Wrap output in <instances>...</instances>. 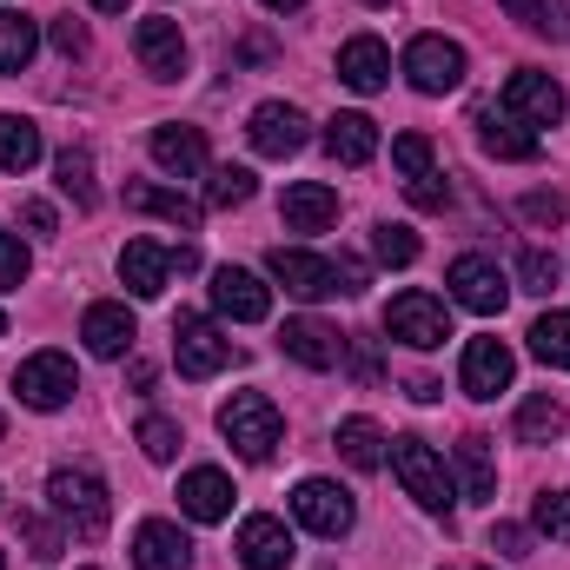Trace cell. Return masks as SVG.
<instances>
[{
	"instance_id": "obj_1",
	"label": "cell",
	"mask_w": 570,
	"mask_h": 570,
	"mask_svg": "<svg viewBox=\"0 0 570 570\" xmlns=\"http://www.w3.org/2000/svg\"><path fill=\"white\" fill-rule=\"evenodd\" d=\"M47 498H53V511L73 524V538H107V524H114V498H107V484L87 471V464H67V471H53L47 478Z\"/></svg>"
},
{
	"instance_id": "obj_2",
	"label": "cell",
	"mask_w": 570,
	"mask_h": 570,
	"mask_svg": "<svg viewBox=\"0 0 570 570\" xmlns=\"http://www.w3.org/2000/svg\"><path fill=\"white\" fill-rule=\"evenodd\" d=\"M219 431H226V444H233L246 464H266V458L279 451V438H285V419H279V405H273L266 392H233L226 412H219Z\"/></svg>"
},
{
	"instance_id": "obj_3",
	"label": "cell",
	"mask_w": 570,
	"mask_h": 570,
	"mask_svg": "<svg viewBox=\"0 0 570 570\" xmlns=\"http://www.w3.org/2000/svg\"><path fill=\"white\" fill-rule=\"evenodd\" d=\"M392 471H399V484H405V498L419 511H438V518L451 511V471H444V458L425 438H399L392 444Z\"/></svg>"
},
{
	"instance_id": "obj_4",
	"label": "cell",
	"mask_w": 570,
	"mask_h": 570,
	"mask_svg": "<svg viewBox=\"0 0 570 570\" xmlns=\"http://www.w3.org/2000/svg\"><path fill=\"white\" fill-rule=\"evenodd\" d=\"M385 332L399 338V345H412V352H438L444 338H451V312H444V298H431V292H399L392 305H385Z\"/></svg>"
},
{
	"instance_id": "obj_5",
	"label": "cell",
	"mask_w": 570,
	"mask_h": 570,
	"mask_svg": "<svg viewBox=\"0 0 570 570\" xmlns=\"http://www.w3.org/2000/svg\"><path fill=\"white\" fill-rule=\"evenodd\" d=\"M226 358H233V338L213 318H199V312L173 318V365H179V379H213V372H226Z\"/></svg>"
},
{
	"instance_id": "obj_6",
	"label": "cell",
	"mask_w": 570,
	"mask_h": 570,
	"mask_svg": "<svg viewBox=\"0 0 570 570\" xmlns=\"http://www.w3.org/2000/svg\"><path fill=\"white\" fill-rule=\"evenodd\" d=\"M13 392H20V405H33V412H60V405L80 392V372H73L67 352H33V358L13 372Z\"/></svg>"
},
{
	"instance_id": "obj_7",
	"label": "cell",
	"mask_w": 570,
	"mask_h": 570,
	"mask_svg": "<svg viewBox=\"0 0 570 570\" xmlns=\"http://www.w3.org/2000/svg\"><path fill=\"white\" fill-rule=\"evenodd\" d=\"M292 518H298L312 538H345V531L358 524V504H352V491H338L332 478H305V484L292 491Z\"/></svg>"
},
{
	"instance_id": "obj_8",
	"label": "cell",
	"mask_w": 570,
	"mask_h": 570,
	"mask_svg": "<svg viewBox=\"0 0 570 570\" xmlns=\"http://www.w3.org/2000/svg\"><path fill=\"white\" fill-rule=\"evenodd\" d=\"M504 114H511L518 127H558V120H564V87H558L551 73H538V67H518V73L504 80Z\"/></svg>"
},
{
	"instance_id": "obj_9",
	"label": "cell",
	"mask_w": 570,
	"mask_h": 570,
	"mask_svg": "<svg viewBox=\"0 0 570 570\" xmlns=\"http://www.w3.org/2000/svg\"><path fill=\"white\" fill-rule=\"evenodd\" d=\"M405 80H412L419 94H451V87L464 80V47L444 40V33H419V40L405 47Z\"/></svg>"
},
{
	"instance_id": "obj_10",
	"label": "cell",
	"mask_w": 570,
	"mask_h": 570,
	"mask_svg": "<svg viewBox=\"0 0 570 570\" xmlns=\"http://www.w3.org/2000/svg\"><path fill=\"white\" fill-rule=\"evenodd\" d=\"M451 298L464 305V312H478V318H498L504 312V298H511V279L484 259V253H464V259H451Z\"/></svg>"
},
{
	"instance_id": "obj_11",
	"label": "cell",
	"mask_w": 570,
	"mask_h": 570,
	"mask_svg": "<svg viewBox=\"0 0 570 570\" xmlns=\"http://www.w3.org/2000/svg\"><path fill=\"white\" fill-rule=\"evenodd\" d=\"M511 379H518V358H511L504 338H471V345H464L458 385H464L471 399H498V392H511Z\"/></svg>"
},
{
	"instance_id": "obj_12",
	"label": "cell",
	"mask_w": 570,
	"mask_h": 570,
	"mask_svg": "<svg viewBox=\"0 0 570 570\" xmlns=\"http://www.w3.org/2000/svg\"><path fill=\"white\" fill-rule=\"evenodd\" d=\"M246 140H253V153H266V159H292L298 146L312 140V127H305V114H298V107L266 100V107H253V120H246Z\"/></svg>"
},
{
	"instance_id": "obj_13",
	"label": "cell",
	"mask_w": 570,
	"mask_h": 570,
	"mask_svg": "<svg viewBox=\"0 0 570 570\" xmlns=\"http://www.w3.org/2000/svg\"><path fill=\"white\" fill-rule=\"evenodd\" d=\"M134 53H140V67L153 80H179L186 73V33H179V20H166V13H153L134 27Z\"/></svg>"
},
{
	"instance_id": "obj_14",
	"label": "cell",
	"mask_w": 570,
	"mask_h": 570,
	"mask_svg": "<svg viewBox=\"0 0 570 570\" xmlns=\"http://www.w3.org/2000/svg\"><path fill=\"white\" fill-rule=\"evenodd\" d=\"M213 305H219L226 318H239V325H259V318L273 312V285L253 279L246 266H219V273H213Z\"/></svg>"
},
{
	"instance_id": "obj_15",
	"label": "cell",
	"mask_w": 570,
	"mask_h": 570,
	"mask_svg": "<svg viewBox=\"0 0 570 570\" xmlns=\"http://www.w3.org/2000/svg\"><path fill=\"white\" fill-rule=\"evenodd\" d=\"M273 279L292 292V298H332L338 279H332V259H318V253H305V246H273Z\"/></svg>"
},
{
	"instance_id": "obj_16",
	"label": "cell",
	"mask_w": 570,
	"mask_h": 570,
	"mask_svg": "<svg viewBox=\"0 0 570 570\" xmlns=\"http://www.w3.org/2000/svg\"><path fill=\"white\" fill-rule=\"evenodd\" d=\"M80 338H87V352H94V358H127V352H134V338H140V325H134V312H127V305L100 298V305H87Z\"/></svg>"
},
{
	"instance_id": "obj_17",
	"label": "cell",
	"mask_w": 570,
	"mask_h": 570,
	"mask_svg": "<svg viewBox=\"0 0 570 570\" xmlns=\"http://www.w3.org/2000/svg\"><path fill=\"white\" fill-rule=\"evenodd\" d=\"M279 345H285V358H298L305 372H332V365H338V352H345V338H338L325 318H285Z\"/></svg>"
},
{
	"instance_id": "obj_18",
	"label": "cell",
	"mask_w": 570,
	"mask_h": 570,
	"mask_svg": "<svg viewBox=\"0 0 570 570\" xmlns=\"http://www.w3.org/2000/svg\"><path fill=\"white\" fill-rule=\"evenodd\" d=\"M338 80L358 87V94H379V87L392 80V53H385V40H379V33H352V40L338 47Z\"/></svg>"
},
{
	"instance_id": "obj_19",
	"label": "cell",
	"mask_w": 570,
	"mask_h": 570,
	"mask_svg": "<svg viewBox=\"0 0 570 570\" xmlns=\"http://www.w3.org/2000/svg\"><path fill=\"white\" fill-rule=\"evenodd\" d=\"M179 511H186V518H199V524H219V518L233 511V478H226V471H213V464L186 471V478H179Z\"/></svg>"
},
{
	"instance_id": "obj_20",
	"label": "cell",
	"mask_w": 570,
	"mask_h": 570,
	"mask_svg": "<svg viewBox=\"0 0 570 570\" xmlns=\"http://www.w3.org/2000/svg\"><path fill=\"white\" fill-rule=\"evenodd\" d=\"M233 551H239V564L246 570H285L292 564V531H285L279 518H246Z\"/></svg>"
},
{
	"instance_id": "obj_21",
	"label": "cell",
	"mask_w": 570,
	"mask_h": 570,
	"mask_svg": "<svg viewBox=\"0 0 570 570\" xmlns=\"http://www.w3.org/2000/svg\"><path fill=\"white\" fill-rule=\"evenodd\" d=\"M279 213H285L292 233H325V226L338 219V193H332L325 179H298V186H285Z\"/></svg>"
},
{
	"instance_id": "obj_22",
	"label": "cell",
	"mask_w": 570,
	"mask_h": 570,
	"mask_svg": "<svg viewBox=\"0 0 570 570\" xmlns=\"http://www.w3.org/2000/svg\"><path fill=\"white\" fill-rule=\"evenodd\" d=\"M153 159H159V173L193 179V173H206V134H199V127L166 120V127H153Z\"/></svg>"
},
{
	"instance_id": "obj_23",
	"label": "cell",
	"mask_w": 570,
	"mask_h": 570,
	"mask_svg": "<svg viewBox=\"0 0 570 570\" xmlns=\"http://www.w3.org/2000/svg\"><path fill=\"white\" fill-rule=\"evenodd\" d=\"M193 564V544H186V531L179 524H140L134 531V570H186Z\"/></svg>"
},
{
	"instance_id": "obj_24",
	"label": "cell",
	"mask_w": 570,
	"mask_h": 570,
	"mask_svg": "<svg viewBox=\"0 0 570 570\" xmlns=\"http://www.w3.org/2000/svg\"><path fill=\"white\" fill-rule=\"evenodd\" d=\"M120 279H127L134 298H159V292L173 285V253L153 246V239H134V246L120 253Z\"/></svg>"
},
{
	"instance_id": "obj_25",
	"label": "cell",
	"mask_w": 570,
	"mask_h": 570,
	"mask_svg": "<svg viewBox=\"0 0 570 570\" xmlns=\"http://www.w3.org/2000/svg\"><path fill=\"white\" fill-rule=\"evenodd\" d=\"M325 153H332L338 166H365V159L379 153V120H365V114L325 120Z\"/></svg>"
},
{
	"instance_id": "obj_26",
	"label": "cell",
	"mask_w": 570,
	"mask_h": 570,
	"mask_svg": "<svg viewBox=\"0 0 570 570\" xmlns=\"http://www.w3.org/2000/svg\"><path fill=\"white\" fill-rule=\"evenodd\" d=\"M478 146H484L491 159H538V153H544V140L524 134L511 114H504V120H498V114H478Z\"/></svg>"
},
{
	"instance_id": "obj_27",
	"label": "cell",
	"mask_w": 570,
	"mask_h": 570,
	"mask_svg": "<svg viewBox=\"0 0 570 570\" xmlns=\"http://www.w3.org/2000/svg\"><path fill=\"white\" fill-rule=\"evenodd\" d=\"M458 478H464V498L471 504H491L498 498V464H491V444L484 438H458Z\"/></svg>"
},
{
	"instance_id": "obj_28",
	"label": "cell",
	"mask_w": 570,
	"mask_h": 570,
	"mask_svg": "<svg viewBox=\"0 0 570 570\" xmlns=\"http://www.w3.org/2000/svg\"><path fill=\"white\" fill-rule=\"evenodd\" d=\"M127 206H134V213H153V219H166V226H179V233L199 226V206H193L186 193H166V186H127Z\"/></svg>"
},
{
	"instance_id": "obj_29",
	"label": "cell",
	"mask_w": 570,
	"mask_h": 570,
	"mask_svg": "<svg viewBox=\"0 0 570 570\" xmlns=\"http://www.w3.org/2000/svg\"><path fill=\"white\" fill-rule=\"evenodd\" d=\"M338 451H345L352 471H379L385 464V431L372 425V419H345L338 425Z\"/></svg>"
},
{
	"instance_id": "obj_30",
	"label": "cell",
	"mask_w": 570,
	"mask_h": 570,
	"mask_svg": "<svg viewBox=\"0 0 570 570\" xmlns=\"http://www.w3.org/2000/svg\"><path fill=\"white\" fill-rule=\"evenodd\" d=\"M40 159V127L20 114H0V173H27Z\"/></svg>"
},
{
	"instance_id": "obj_31",
	"label": "cell",
	"mask_w": 570,
	"mask_h": 570,
	"mask_svg": "<svg viewBox=\"0 0 570 570\" xmlns=\"http://www.w3.org/2000/svg\"><path fill=\"white\" fill-rule=\"evenodd\" d=\"M33 47H40V27L27 13H7L0 7V73H20L33 60Z\"/></svg>"
},
{
	"instance_id": "obj_32",
	"label": "cell",
	"mask_w": 570,
	"mask_h": 570,
	"mask_svg": "<svg viewBox=\"0 0 570 570\" xmlns=\"http://www.w3.org/2000/svg\"><path fill=\"white\" fill-rule=\"evenodd\" d=\"M53 173H60V193H67L73 206H94V199H100V186H94V153H87V146H67V153L53 159Z\"/></svg>"
},
{
	"instance_id": "obj_33",
	"label": "cell",
	"mask_w": 570,
	"mask_h": 570,
	"mask_svg": "<svg viewBox=\"0 0 570 570\" xmlns=\"http://www.w3.org/2000/svg\"><path fill=\"white\" fill-rule=\"evenodd\" d=\"M531 352H538L544 365L570 372V312H544V318L531 325Z\"/></svg>"
},
{
	"instance_id": "obj_34",
	"label": "cell",
	"mask_w": 570,
	"mask_h": 570,
	"mask_svg": "<svg viewBox=\"0 0 570 570\" xmlns=\"http://www.w3.org/2000/svg\"><path fill=\"white\" fill-rule=\"evenodd\" d=\"M531 33H551V40H570V0H504Z\"/></svg>"
},
{
	"instance_id": "obj_35",
	"label": "cell",
	"mask_w": 570,
	"mask_h": 570,
	"mask_svg": "<svg viewBox=\"0 0 570 570\" xmlns=\"http://www.w3.org/2000/svg\"><path fill=\"white\" fill-rule=\"evenodd\" d=\"M558 431H564V405L558 399H524L518 405V438L524 444H551Z\"/></svg>"
},
{
	"instance_id": "obj_36",
	"label": "cell",
	"mask_w": 570,
	"mask_h": 570,
	"mask_svg": "<svg viewBox=\"0 0 570 570\" xmlns=\"http://www.w3.org/2000/svg\"><path fill=\"white\" fill-rule=\"evenodd\" d=\"M246 199H253V173H246V166H219L213 186H206V206L233 213V206H246Z\"/></svg>"
},
{
	"instance_id": "obj_37",
	"label": "cell",
	"mask_w": 570,
	"mask_h": 570,
	"mask_svg": "<svg viewBox=\"0 0 570 570\" xmlns=\"http://www.w3.org/2000/svg\"><path fill=\"white\" fill-rule=\"evenodd\" d=\"M372 253H379L385 266H412V259H419V233L385 219V226H372Z\"/></svg>"
},
{
	"instance_id": "obj_38",
	"label": "cell",
	"mask_w": 570,
	"mask_h": 570,
	"mask_svg": "<svg viewBox=\"0 0 570 570\" xmlns=\"http://www.w3.org/2000/svg\"><path fill=\"white\" fill-rule=\"evenodd\" d=\"M551 544H570V491H544L538 498V518H531Z\"/></svg>"
},
{
	"instance_id": "obj_39",
	"label": "cell",
	"mask_w": 570,
	"mask_h": 570,
	"mask_svg": "<svg viewBox=\"0 0 570 570\" xmlns=\"http://www.w3.org/2000/svg\"><path fill=\"white\" fill-rule=\"evenodd\" d=\"M392 166L405 173V186H412V179H425V173H431V140H425V134H399V140H392Z\"/></svg>"
},
{
	"instance_id": "obj_40",
	"label": "cell",
	"mask_w": 570,
	"mask_h": 570,
	"mask_svg": "<svg viewBox=\"0 0 570 570\" xmlns=\"http://www.w3.org/2000/svg\"><path fill=\"white\" fill-rule=\"evenodd\" d=\"M140 451L153 464H166V458L179 451V425H173V419H140Z\"/></svg>"
},
{
	"instance_id": "obj_41",
	"label": "cell",
	"mask_w": 570,
	"mask_h": 570,
	"mask_svg": "<svg viewBox=\"0 0 570 570\" xmlns=\"http://www.w3.org/2000/svg\"><path fill=\"white\" fill-rule=\"evenodd\" d=\"M518 279H524V292H551V285H558V259L531 246V253L518 259Z\"/></svg>"
},
{
	"instance_id": "obj_42",
	"label": "cell",
	"mask_w": 570,
	"mask_h": 570,
	"mask_svg": "<svg viewBox=\"0 0 570 570\" xmlns=\"http://www.w3.org/2000/svg\"><path fill=\"white\" fill-rule=\"evenodd\" d=\"M405 199H412L419 213H444V206H451V186H444L438 173H425V179H412V186H405Z\"/></svg>"
},
{
	"instance_id": "obj_43",
	"label": "cell",
	"mask_w": 570,
	"mask_h": 570,
	"mask_svg": "<svg viewBox=\"0 0 570 570\" xmlns=\"http://www.w3.org/2000/svg\"><path fill=\"white\" fill-rule=\"evenodd\" d=\"M20 279H27V246L13 233H0V292H13Z\"/></svg>"
},
{
	"instance_id": "obj_44",
	"label": "cell",
	"mask_w": 570,
	"mask_h": 570,
	"mask_svg": "<svg viewBox=\"0 0 570 570\" xmlns=\"http://www.w3.org/2000/svg\"><path fill=\"white\" fill-rule=\"evenodd\" d=\"M564 213H570L564 193H531V199H524V219H531V226H558Z\"/></svg>"
},
{
	"instance_id": "obj_45",
	"label": "cell",
	"mask_w": 570,
	"mask_h": 570,
	"mask_svg": "<svg viewBox=\"0 0 570 570\" xmlns=\"http://www.w3.org/2000/svg\"><path fill=\"white\" fill-rule=\"evenodd\" d=\"M491 551H504V558H531V531H524V524H491Z\"/></svg>"
},
{
	"instance_id": "obj_46",
	"label": "cell",
	"mask_w": 570,
	"mask_h": 570,
	"mask_svg": "<svg viewBox=\"0 0 570 570\" xmlns=\"http://www.w3.org/2000/svg\"><path fill=\"white\" fill-rule=\"evenodd\" d=\"M20 531H27L33 558H53V551H60V538H53V524H47V518H33V511H27V518H20Z\"/></svg>"
},
{
	"instance_id": "obj_47",
	"label": "cell",
	"mask_w": 570,
	"mask_h": 570,
	"mask_svg": "<svg viewBox=\"0 0 570 570\" xmlns=\"http://www.w3.org/2000/svg\"><path fill=\"white\" fill-rule=\"evenodd\" d=\"M332 279H338V292H365V279H372V273H365V259L338 253V259H332Z\"/></svg>"
},
{
	"instance_id": "obj_48",
	"label": "cell",
	"mask_w": 570,
	"mask_h": 570,
	"mask_svg": "<svg viewBox=\"0 0 570 570\" xmlns=\"http://www.w3.org/2000/svg\"><path fill=\"white\" fill-rule=\"evenodd\" d=\"M53 47H60L67 60H73V53H87V27H80L73 13H67V20H53Z\"/></svg>"
},
{
	"instance_id": "obj_49",
	"label": "cell",
	"mask_w": 570,
	"mask_h": 570,
	"mask_svg": "<svg viewBox=\"0 0 570 570\" xmlns=\"http://www.w3.org/2000/svg\"><path fill=\"white\" fill-rule=\"evenodd\" d=\"M20 219H27L33 233H53V206H47V199H27V206H20Z\"/></svg>"
},
{
	"instance_id": "obj_50",
	"label": "cell",
	"mask_w": 570,
	"mask_h": 570,
	"mask_svg": "<svg viewBox=\"0 0 570 570\" xmlns=\"http://www.w3.org/2000/svg\"><path fill=\"white\" fill-rule=\"evenodd\" d=\"M259 7H273V13H292V7H305V0H259Z\"/></svg>"
},
{
	"instance_id": "obj_51",
	"label": "cell",
	"mask_w": 570,
	"mask_h": 570,
	"mask_svg": "<svg viewBox=\"0 0 570 570\" xmlns=\"http://www.w3.org/2000/svg\"><path fill=\"white\" fill-rule=\"evenodd\" d=\"M94 7H100V13H127V0H94Z\"/></svg>"
},
{
	"instance_id": "obj_52",
	"label": "cell",
	"mask_w": 570,
	"mask_h": 570,
	"mask_svg": "<svg viewBox=\"0 0 570 570\" xmlns=\"http://www.w3.org/2000/svg\"><path fill=\"white\" fill-rule=\"evenodd\" d=\"M365 7H392V0H365Z\"/></svg>"
},
{
	"instance_id": "obj_53",
	"label": "cell",
	"mask_w": 570,
	"mask_h": 570,
	"mask_svg": "<svg viewBox=\"0 0 570 570\" xmlns=\"http://www.w3.org/2000/svg\"><path fill=\"white\" fill-rule=\"evenodd\" d=\"M0 338H7V318H0Z\"/></svg>"
},
{
	"instance_id": "obj_54",
	"label": "cell",
	"mask_w": 570,
	"mask_h": 570,
	"mask_svg": "<svg viewBox=\"0 0 570 570\" xmlns=\"http://www.w3.org/2000/svg\"><path fill=\"white\" fill-rule=\"evenodd\" d=\"M0 570H7V558H0Z\"/></svg>"
},
{
	"instance_id": "obj_55",
	"label": "cell",
	"mask_w": 570,
	"mask_h": 570,
	"mask_svg": "<svg viewBox=\"0 0 570 570\" xmlns=\"http://www.w3.org/2000/svg\"><path fill=\"white\" fill-rule=\"evenodd\" d=\"M0 431H7V419H0Z\"/></svg>"
},
{
	"instance_id": "obj_56",
	"label": "cell",
	"mask_w": 570,
	"mask_h": 570,
	"mask_svg": "<svg viewBox=\"0 0 570 570\" xmlns=\"http://www.w3.org/2000/svg\"><path fill=\"white\" fill-rule=\"evenodd\" d=\"M471 570H484V564H471Z\"/></svg>"
},
{
	"instance_id": "obj_57",
	"label": "cell",
	"mask_w": 570,
	"mask_h": 570,
	"mask_svg": "<svg viewBox=\"0 0 570 570\" xmlns=\"http://www.w3.org/2000/svg\"><path fill=\"white\" fill-rule=\"evenodd\" d=\"M87 570H94V564H87Z\"/></svg>"
}]
</instances>
